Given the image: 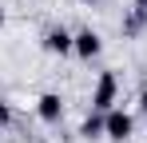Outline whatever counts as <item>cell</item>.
Returning a JSON list of instances; mask_svg holds the SVG:
<instances>
[{
	"mask_svg": "<svg viewBox=\"0 0 147 143\" xmlns=\"http://www.w3.org/2000/svg\"><path fill=\"white\" fill-rule=\"evenodd\" d=\"M8 123H12V107L0 99V127H8Z\"/></svg>",
	"mask_w": 147,
	"mask_h": 143,
	"instance_id": "52a82bcc",
	"label": "cell"
},
{
	"mask_svg": "<svg viewBox=\"0 0 147 143\" xmlns=\"http://www.w3.org/2000/svg\"><path fill=\"white\" fill-rule=\"evenodd\" d=\"M135 4V12H147V0H131Z\"/></svg>",
	"mask_w": 147,
	"mask_h": 143,
	"instance_id": "ba28073f",
	"label": "cell"
},
{
	"mask_svg": "<svg viewBox=\"0 0 147 143\" xmlns=\"http://www.w3.org/2000/svg\"><path fill=\"white\" fill-rule=\"evenodd\" d=\"M139 107H143V115H147V92H143V95H139Z\"/></svg>",
	"mask_w": 147,
	"mask_h": 143,
	"instance_id": "9c48e42d",
	"label": "cell"
},
{
	"mask_svg": "<svg viewBox=\"0 0 147 143\" xmlns=\"http://www.w3.org/2000/svg\"><path fill=\"white\" fill-rule=\"evenodd\" d=\"M0 28H4V12H0Z\"/></svg>",
	"mask_w": 147,
	"mask_h": 143,
	"instance_id": "30bf717a",
	"label": "cell"
},
{
	"mask_svg": "<svg viewBox=\"0 0 147 143\" xmlns=\"http://www.w3.org/2000/svg\"><path fill=\"white\" fill-rule=\"evenodd\" d=\"M99 48H103V40H99L96 28H80V32H76V56H80V60L99 56Z\"/></svg>",
	"mask_w": 147,
	"mask_h": 143,
	"instance_id": "5b68a950",
	"label": "cell"
},
{
	"mask_svg": "<svg viewBox=\"0 0 147 143\" xmlns=\"http://www.w3.org/2000/svg\"><path fill=\"white\" fill-rule=\"evenodd\" d=\"M44 52H52V56L76 52V32H68V28H48V32H44Z\"/></svg>",
	"mask_w": 147,
	"mask_h": 143,
	"instance_id": "3957f363",
	"label": "cell"
},
{
	"mask_svg": "<svg viewBox=\"0 0 147 143\" xmlns=\"http://www.w3.org/2000/svg\"><path fill=\"white\" fill-rule=\"evenodd\" d=\"M103 135L111 143H127L135 135V119L127 115L123 107H111V111H103Z\"/></svg>",
	"mask_w": 147,
	"mask_h": 143,
	"instance_id": "6da1fadb",
	"label": "cell"
},
{
	"mask_svg": "<svg viewBox=\"0 0 147 143\" xmlns=\"http://www.w3.org/2000/svg\"><path fill=\"white\" fill-rule=\"evenodd\" d=\"M84 4H92V0H84Z\"/></svg>",
	"mask_w": 147,
	"mask_h": 143,
	"instance_id": "8fae6325",
	"label": "cell"
},
{
	"mask_svg": "<svg viewBox=\"0 0 147 143\" xmlns=\"http://www.w3.org/2000/svg\"><path fill=\"white\" fill-rule=\"evenodd\" d=\"M115 95H119V80H115V72H99L96 92H92V111H111V107H115Z\"/></svg>",
	"mask_w": 147,
	"mask_h": 143,
	"instance_id": "7a4b0ae2",
	"label": "cell"
},
{
	"mask_svg": "<svg viewBox=\"0 0 147 143\" xmlns=\"http://www.w3.org/2000/svg\"><path fill=\"white\" fill-rule=\"evenodd\" d=\"M36 115L44 119V123H60L64 119V95L60 92H44L36 99Z\"/></svg>",
	"mask_w": 147,
	"mask_h": 143,
	"instance_id": "277c9868",
	"label": "cell"
},
{
	"mask_svg": "<svg viewBox=\"0 0 147 143\" xmlns=\"http://www.w3.org/2000/svg\"><path fill=\"white\" fill-rule=\"evenodd\" d=\"M80 135H84V139H99V135H103V111H92V115L84 119Z\"/></svg>",
	"mask_w": 147,
	"mask_h": 143,
	"instance_id": "8992f818",
	"label": "cell"
}]
</instances>
